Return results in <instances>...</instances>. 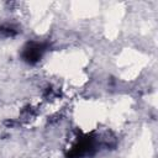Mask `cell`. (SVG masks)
Here are the masks:
<instances>
[{
  "label": "cell",
  "instance_id": "6da1fadb",
  "mask_svg": "<svg viewBox=\"0 0 158 158\" xmlns=\"http://www.w3.org/2000/svg\"><path fill=\"white\" fill-rule=\"evenodd\" d=\"M43 52H44V44L37 43V42H31V43H27L26 47L23 48L22 58L25 62H27L30 64H35L36 62H38L41 59Z\"/></svg>",
  "mask_w": 158,
  "mask_h": 158
}]
</instances>
